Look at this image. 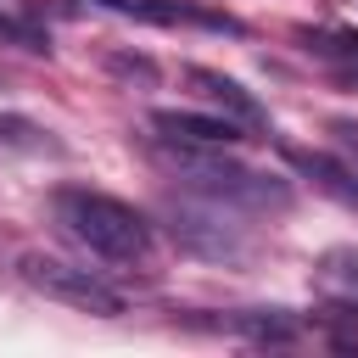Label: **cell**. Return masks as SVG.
Here are the masks:
<instances>
[{
  "instance_id": "9c48e42d",
  "label": "cell",
  "mask_w": 358,
  "mask_h": 358,
  "mask_svg": "<svg viewBox=\"0 0 358 358\" xmlns=\"http://www.w3.org/2000/svg\"><path fill=\"white\" fill-rule=\"evenodd\" d=\"M313 280H319V291H324V296H336V302L358 308V252H324V257H319V268H313Z\"/></svg>"
},
{
  "instance_id": "52a82bcc",
  "label": "cell",
  "mask_w": 358,
  "mask_h": 358,
  "mask_svg": "<svg viewBox=\"0 0 358 358\" xmlns=\"http://www.w3.org/2000/svg\"><path fill=\"white\" fill-rule=\"evenodd\" d=\"M285 162L291 168H302L324 196H336L341 207H358V168H347V162H336V157H324V151H296V145H285Z\"/></svg>"
},
{
  "instance_id": "277c9868",
  "label": "cell",
  "mask_w": 358,
  "mask_h": 358,
  "mask_svg": "<svg viewBox=\"0 0 358 358\" xmlns=\"http://www.w3.org/2000/svg\"><path fill=\"white\" fill-rule=\"evenodd\" d=\"M173 241H179L185 252H201V257H246V252H252V241L224 224V207H218V201H207V213L173 207Z\"/></svg>"
},
{
  "instance_id": "7c38bea8",
  "label": "cell",
  "mask_w": 358,
  "mask_h": 358,
  "mask_svg": "<svg viewBox=\"0 0 358 358\" xmlns=\"http://www.w3.org/2000/svg\"><path fill=\"white\" fill-rule=\"evenodd\" d=\"M112 73H123V78H145V84L157 78V67H151L145 56H112Z\"/></svg>"
},
{
  "instance_id": "3957f363",
  "label": "cell",
  "mask_w": 358,
  "mask_h": 358,
  "mask_svg": "<svg viewBox=\"0 0 358 358\" xmlns=\"http://www.w3.org/2000/svg\"><path fill=\"white\" fill-rule=\"evenodd\" d=\"M17 274H22L34 291H45L50 302H67V308H78V313H101V319H117V313H123V296H117L112 285H101L90 268H73V263H62V257L28 252V257L17 263Z\"/></svg>"
},
{
  "instance_id": "7a4b0ae2",
  "label": "cell",
  "mask_w": 358,
  "mask_h": 358,
  "mask_svg": "<svg viewBox=\"0 0 358 358\" xmlns=\"http://www.w3.org/2000/svg\"><path fill=\"white\" fill-rule=\"evenodd\" d=\"M179 185H190L196 196L218 201V207H246V213H285L291 207V185L257 168H241L229 157H218V145H179L173 157Z\"/></svg>"
},
{
  "instance_id": "6da1fadb",
  "label": "cell",
  "mask_w": 358,
  "mask_h": 358,
  "mask_svg": "<svg viewBox=\"0 0 358 358\" xmlns=\"http://www.w3.org/2000/svg\"><path fill=\"white\" fill-rule=\"evenodd\" d=\"M50 213H56V224H62L84 252H95V257H106V263H140V257L151 252V224H145V213H134V207L117 201V196H101V190H56Z\"/></svg>"
},
{
  "instance_id": "30bf717a",
  "label": "cell",
  "mask_w": 358,
  "mask_h": 358,
  "mask_svg": "<svg viewBox=\"0 0 358 358\" xmlns=\"http://www.w3.org/2000/svg\"><path fill=\"white\" fill-rule=\"evenodd\" d=\"M0 151H22V157H39V151H56V140L28 123V117H0Z\"/></svg>"
},
{
  "instance_id": "5b68a950",
  "label": "cell",
  "mask_w": 358,
  "mask_h": 358,
  "mask_svg": "<svg viewBox=\"0 0 358 358\" xmlns=\"http://www.w3.org/2000/svg\"><path fill=\"white\" fill-rule=\"evenodd\" d=\"M185 84L213 106V112H224V117H235L241 129H263L268 123V112L257 106V95L252 90H241L229 73H218V67H185Z\"/></svg>"
},
{
  "instance_id": "8fae6325",
  "label": "cell",
  "mask_w": 358,
  "mask_h": 358,
  "mask_svg": "<svg viewBox=\"0 0 358 358\" xmlns=\"http://www.w3.org/2000/svg\"><path fill=\"white\" fill-rule=\"evenodd\" d=\"M0 39L22 45V50H45V34H39L34 22H17V17H0Z\"/></svg>"
},
{
  "instance_id": "8992f818",
  "label": "cell",
  "mask_w": 358,
  "mask_h": 358,
  "mask_svg": "<svg viewBox=\"0 0 358 358\" xmlns=\"http://www.w3.org/2000/svg\"><path fill=\"white\" fill-rule=\"evenodd\" d=\"M151 129L168 145H218V151H229L246 134L235 117H207V112H151Z\"/></svg>"
},
{
  "instance_id": "ba28073f",
  "label": "cell",
  "mask_w": 358,
  "mask_h": 358,
  "mask_svg": "<svg viewBox=\"0 0 358 358\" xmlns=\"http://www.w3.org/2000/svg\"><path fill=\"white\" fill-rule=\"evenodd\" d=\"M129 17H145V22H196V28H224V34H241L235 17H213V11H196V6H179V0H106Z\"/></svg>"
}]
</instances>
